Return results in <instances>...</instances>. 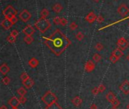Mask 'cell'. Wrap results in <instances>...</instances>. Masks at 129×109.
I'll use <instances>...</instances> for the list:
<instances>
[{
    "label": "cell",
    "instance_id": "cell-31",
    "mask_svg": "<svg viewBox=\"0 0 129 109\" xmlns=\"http://www.w3.org/2000/svg\"><path fill=\"white\" fill-rule=\"evenodd\" d=\"M29 78V75L26 72H23L21 74V75H20V79L22 80V81H25V80H26Z\"/></svg>",
    "mask_w": 129,
    "mask_h": 109
},
{
    "label": "cell",
    "instance_id": "cell-41",
    "mask_svg": "<svg viewBox=\"0 0 129 109\" xmlns=\"http://www.w3.org/2000/svg\"><path fill=\"white\" fill-rule=\"evenodd\" d=\"M11 21L14 24L15 23H17V17H13L12 19H11Z\"/></svg>",
    "mask_w": 129,
    "mask_h": 109
},
{
    "label": "cell",
    "instance_id": "cell-11",
    "mask_svg": "<svg viewBox=\"0 0 129 109\" xmlns=\"http://www.w3.org/2000/svg\"><path fill=\"white\" fill-rule=\"evenodd\" d=\"M14 25V24L11 21V20L5 18L1 21V26L5 29V30H9L12 26Z\"/></svg>",
    "mask_w": 129,
    "mask_h": 109
},
{
    "label": "cell",
    "instance_id": "cell-34",
    "mask_svg": "<svg viewBox=\"0 0 129 109\" xmlns=\"http://www.w3.org/2000/svg\"><path fill=\"white\" fill-rule=\"evenodd\" d=\"M10 35L16 38V37L19 35V32H18V30H17L14 29V30H11V31Z\"/></svg>",
    "mask_w": 129,
    "mask_h": 109
},
{
    "label": "cell",
    "instance_id": "cell-35",
    "mask_svg": "<svg viewBox=\"0 0 129 109\" xmlns=\"http://www.w3.org/2000/svg\"><path fill=\"white\" fill-rule=\"evenodd\" d=\"M98 87V89H99L100 93H104V92L106 90V86H105V85H104V84H103V83L100 84Z\"/></svg>",
    "mask_w": 129,
    "mask_h": 109
},
{
    "label": "cell",
    "instance_id": "cell-12",
    "mask_svg": "<svg viewBox=\"0 0 129 109\" xmlns=\"http://www.w3.org/2000/svg\"><path fill=\"white\" fill-rule=\"evenodd\" d=\"M26 36H32L34 33H35V29L33 26L31 25H27L26 27H25L23 29L22 31Z\"/></svg>",
    "mask_w": 129,
    "mask_h": 109
},
{
    "label": "cell",
    "instance_id": "cell-46",
    "mask_svg": "<svg viewBox=\"0 0 129 109\" xmlns=\"http://www.w3.org/2000/svg\"><path fill=\"white\" fill-rule=\"evenodd\" d=\"M126 108L129 109V104H128V105H127V106H126Z\"/></svg>",
    "mask_w": 129,
    "mask_h": 109
},
{
    "label": "cell",
    "instance_id": "cell-25",
    "mask_svg": "<svg viewBox=\"0 0 129 109\" xmlns=\"http://www.w3.org/2000/svg\"><path fill=\"white\" fill-rule=\"evenodd\" d=\"M104 45H103L102 43H101V42H98V43L95 45V49H96L97 51H98V52L102 51V50L104 49Z\"/></svg>",
    "mask_w": 129,
    "mask_h": 109
},
{
    "label": "cell",
    "instance_id": "cell-6",
    "mask_svg": "<svg viewBox=\"0 0 129 109\" xmlns=\"http://www.w3.org/2000/svg\"><path fill=\"white\" fill-rule=\"evenodd\" d=\"M129 46V42L126 39H125L124 37H121L118 39L117 41V46L119 49H122V51L123 50H125Z\"/></svg>",
    "mask_w": 129,
    "mask_h": 109
},
{
    "label": "cell",
    "instance_id": "cell-42",
    "mask_svg": "<svg viewBox=\"0 0 129 109\" xmlns=\"http://www.w3.org/2000/svg\"><path fill=\"white\" fill-rule=\"evenodd\" d=\"M0 109H8V107H7V105H2L0 107Z\"/></svg>",
    "mask_w": 129,
    "mask_h": 109
},
{
    "label": "cell",
    "instance_id": "cell-21",
    "mask_svg": "<svg viewBox=\"0 0 129 109\" xmlns=\"http://www.w3.org/2000/svg\"><path fill=\"white\" fill-rule=\"evenodd\" d=\"M49 15V11L47 8H43L40 12L41 18H46Z\"/></svg>",
    "mask_w": 129,
    "mask_h": 109
},
{
    "label": "cell",
    "instance_id": "cell-22",
    "mask_svg": "<svg viewBox=\"0 0 129 109\" xmlns=\"http://www.w3.org/2000/svg\"><path fill=\"white\" fill-rule=\"evenodd\" d=\"M23 41L26 44L29 45V44H31L34 41V39H33V37L32 36H26L23 37Z\"/></svg>",
    "mask_w": 129,
    "mask_h": 109
},
{
    "label": "cell",
    "instance_id": "cell-30",
    "mask_svg": "<svg viewBox=\"0 0 129 109\" xmlns=\"http://www.w3.org/2000/svg\"><path fill=\"white\" fill-rule=\"evenodd\" d=\"M78 28V25L76 22H71L70 24V29L71 30H76V29Z\"/></svg>",
    "mask_w": 129,
    "mask_h": 109
},
{
    "label": "cell",
    "instance_id": "cell-38",
    "mask_svg": "<svg viewBox=\"0 0 129 109\" xmlns=\"http://www.w3.org/2000/svg\"><path fill=\"white\" fill-rule=\"evenodd\" d=\"M19 101H20V104H22V105H24V104L26 102V101H27V99H26L25 96H20V97L19 98Z\"/></svg>",
    "mask_w": 129,
    "mask_h": 109
},
{
    "label": "cell",
    "instance_id": "cell-27",
    "mask_svg": "<svg viewBox=\"0 0 129 109\" xmlns=\"http://www.w3.org/2000/svg\"><path fill=\"white\" fill-rule=\"evenodd\" d=\"M7 41H8L9 43L12 44V43H14V42H15L16 38L14 37V36H11V35H9V36H7Z\"/></svg>",
    "mask_w": 129,
    "mask_h": 109
},
{
    "label": "cell",
    "instance_id": "cell-7",
    "mask_svg": "<svg viewBox=\"0 0 129 109\" xmlns=\"http://www.w3.org/2000/svg\"><path fill=\"white\" fill-rule=\"evenodd\" d=\"M94 69H95V64H94V62L93 61H91V60L87 61L85 64V71L87 73H91Z\"/></svg>",
    "mask_w": 129,
    "mask_h": 109
},
{
    "label": "cell",
    "instance_id": "cell-40",
    "mask_svg": "<svg viewBox=\"0 0 129 109\" xmlns=\"http://www.w3.org/2000/svg\"><path fill=\"white\" fill-rule=\"evenodd\" d=\"M90 109H98V107L97 106V105H96V104L92 103V104L90 105Z\"/></svg>",
    "mask_w": 129,
    "mask_h": 109
},
{
    "label": "cell",
    "instance_id": "cell-4",
    "mask_svg": "<svg viewBox=\"0 0 129 109\" xmlns=\"http://www.w3.org/2000/svg\"><path fill=\"white\" fill-rule=\"evenodd\" d=\"M31 17H32V15H31L30 12L26 9H24V10L21 11L20 13L19 14V18L24 23L29 20Z\"/></svg>",
    "mask_w": 129,
    "mask_h": 109
},
{
    "label": "cell",
    "instance_id": "cell-43",
    "mask_svg": "<svg viewBox=\"0 0 129 109\" xmlns=\"http://www.w3.org/2000/svg\"><path fill=\"white\" fill-rule=\"evenodd\" d=\"M126 59H127V60H128V61H129V52H128V53L127 56H126Z\"/></svg>",
    "mask_w": 129,
    "mask_h": 109
},
{
    "label": "cell",
    "instance_id": "cell-18",
    "mask_svg": "<svg viewBox=\"0 0 129 109\" xmlns=\"http://www.w3.org/2000/svg\"><path fill=\"white\" fill-rule=\"evenodd\" d=\"M112 54L114 55H115L116 57H117L118 58H120L121 57L123 56L124 52H123V51H122V49L117 48V49H115L113 51V53H112Z\"/></svg>",
    "mask_w": 129,
    "mask_h": 109
},
{
    "label": "cell",
    "instance_id": "cell-39",
    "mask_svg": "<svg viewBox=\"0 0 129 109\" xmlns=\"http://www.w3.org/2000/svg\"><path fill=\"white\" fill-rule=\"evenodd\" d=\"M97 21H98V23H103V22L104 21V17H103L101 14L98 15V17H97Z\"/></svg>",
    "mask_w": 129,
    "mask_h": 109
},
{
    "label": "cell",
    "instance_id": "cell-19",
    "mask_svg": "<svg viewBox=\"0 0 129 109\" xmlns=\"http://www.w3.org/2000/svg\"><path fill=\"white\" fill-rule=\"evenodd\" d=\"M106 99H107V100L108 101V102H113L116 99V95L113 93V92H109V93H107V95H106Z\"/></svg>",
    "mask_w": 129,
    "mask_h": 109
},
{
    "label": "cell",
    "instance_id": "cell-10",
    "mask_svg": "<svg viewBox=\"0 0 129 109\" xmlns=\"http://www.w3.org/2000/svg\"><path fill=\"white\" fill-rule=\"evenodd\" d=\"M97 17H98V16L95 14V13H94V11H91V12H89V13L86 15L85 20L87 22H88L89 24H92V23H94V22L97 20Z\"/></svg>",
    "mask_w": 129,
    "mask_h": 109
},
{
    "label": "cell",
    "instance_id": "cell-17",
    "mask_svg": "<svg viewBox=\"0 0 129 109\" xmlns=\"http://www.w3.org/2000/svg\"><path fill=\"white\" fill-rule=\"evenodd\" d=\"M52 10L55 13H60L63 10V5L60 3H56L52 6Z\"/></svg>",
    "mask_w": 129,
    "mask_h": 109
},
{
    "label": "cell",
    "instance_id": "cell-29",
    "mask_svg": "<svg viewBox=\"0 0 129 109\" xmlns=\"http://www.w3.org/2000/svg\"><path fill=\"white\" fill-rule=\"evenodd\" d=\"M2 82L5 85H8V84L10 83V82H11V80H10V78H9L8 77L5 76V77H4L2 78Z\"/></svg>",
    "mask_w": 129,
    "mask_h": 109
},
{
    "label": "cell",
    "instance_id": "cell-26",
    "mask_svg": "<svg viewBox=\"0 0 129 109\" xmlns=\"http://www.w3.org/2000/svg\"><path fill=\"white\" fill-rule=\"evenodd\" d=\"M84 37H85V35H84L83 33H82V32H79V33H77L76 35V38L79 41H82V40L84 39Z\"/></svg>",
    "mask_w": 129,
    "mask_h": 109
},
{
    "label": "cell",
    "instance_id": "cell-28",
    "mask_svg": "<svg viewBox=\"0 0 129 109\" xmlns=\"http://www.w3.org/2000/svg\"><path fill=\"white\" fill-rule=\"evenodd\" d=\"M119 60V58H118L117 57H116L114 55H110V61L112 62V63H113V64H115V63H116Z\"/></svg>",
    "mask_w": 129,
    "mask_h": 109
},
{
    "label": "cell",
    "instance_id": "cell-8",
    "mask_svg": "<svg viewBox=\"0 0 129 109\" xmlns=\"http://www.w3.org/2000/svg\"><path fill=\"white\" fill-rule=\"evenodd\" d=\"M119 90L122 91V93L125 95H128L129 94V81L125 80L120 86H119Z\"/></svg>",
    "mask_w": 129,
    "mask_h": 109
},
{
    "label": "cell",
    "instance_id": "cell-47",
    "mask_svg": "<svg viewBox=\"0 0 129 109\" xmlns=\"http://www.w3.org/2000/svg\"><path fill=\"white\" fill-rule=\"evenodd\" d=\"M11 109H18V108H11Z\"/></svg>",
    "mask_w": 129,
    "mask_h": 109
},
{
    "label": "cell",
    "instance_id": "cell-24",
    "mask_svg": "<svg viewBox=\"0 0 129 109\" xmlns=\"http://www.w3.org/2000/svg\"><path fill=\"white\" fill-rule=\"evenodd\" d=\"M101 58H102V57H101V55L99 54V53H95V54H94V55H93V61H94V62H99V61H101Z\"/></svg>",
    "mask_w": 129,
    "mask_h": 109
},
{
    "label": "cell",
    "instance_id": "cell-5",
    "mask_svg": "<svg viewBox=\"0 0 129 109\" xmlns=\"http://www.w3.org/2000/svg\"><path fill=\"white\" fill-rule=\"evenodd\" d=\"M117 12L120 16L125 17L129 13L128 7L125 4H121L119 5V7L117 8Z\"/></svg>",
    "mask_w": 129,
    "mask_h": 109
},
{
    "label": "cell",
    "instance_id": "cell-15",
    "mask_svg": "<svg viewBox=\"0 0 129 109\" xmlns=\"http://www.w3.org/2000/svg\"><path fill=\"white\" fill-rule=\"evenodd\" d=\"M10 71V68L6 63H3L0 66V72L2 75H6Z\"/></svg>",
    "mask_w": 129,
    "mask_h": 109
},
{
    "label": "cell",
    "instance_id": "cell-37",
    "mask_svg": "<svg viewBox=\"0 0 129 109\" xmlns=\"http://www.w3.org/2000/svg\"><path fill=\"white\" fill-rule=\"evenodd\" d=\"M91 93L94 95V96H97V95H98L99 93H100V91H99V89H98V87H94L92 90H91Z\"/></svg>",
    "mask_w": 129,
    "mask_h": 109
},
{
    "label": "cell",
    "instance_id": "cell-2",
    "mask_svg": "<svg viewBox=\"0 0 129 109\" xmlns=\"http://www.w3.org/2000/svg\"><path fill=\"white\" fill-rule=\"evenodd\" d=\"M42 101L46 105H50L54 102H56L57 100V97L54 93H53L51 90L47 91L42 97Z\"/></svg>",
    "mask_w": 129,
    "mask_h": 109
},
{
    "label": "cell",
    "instance_id": "cell-45",
    "mask_svg": "<svg viewBox=\"0 0 129 109\" xmlns=\"http://www.w3.org/2000/svg\"><path fill=\"white\" fill-rule=\"evenodd\" d=\"M110 109H119V108H115V107H113V106H112V108H111Z\"/></svg>",
    "mask_w": 129,
    "mask_h": 109
},
{
    "label": "cell",
    "instance_id": "cell-13",
    "mask_svg": "<svg viewBox=\"0 0 129 109\" xmlns=\"http://www.w3.org/2000/svg\"><path fill=\"white\" fill-rule=\"evenodd\" d=\"M28 64L30 68H35L36 67H38V65L39 64V61L36 58H31L29 61H28Z\"/></svg>",
    "mask_w": 129,
    "mask_h": 109
},
{
    "label": "cell",
    "instance_id": "cell-44",
    "mask_svg": "<svg viewBox=\"0 0 129 109\" xmlns=\"http://www.w3.org/2000/svg\"><path fill=\"white\" fill-rule=\"evenodd\" d=\"M93 1H94V2H100L101 0H93Z\"/></svg>",
    "mask_w": 129,
    "mask_h": 109
},
{
    "label": "cell",
    "instance_id": "cell-1",
    "mask_svg": "<svg viewBox=\"0 0 129 109\" xmlns=\"http://www.w3.org/2000/svg\"><path fill=\"white\" fill-rule=\"evenodd\" d=\"M35 27L42 33H45L51 27V21L47 18H39L34 24Z\"/></svg>",
    "mask_w": 129,
    "mask_h": 109
},
{
    "label": "cell",
    "instance_id": "cell-3",
    "mask_svg": "<svg viewBox=\"0 0 129 109\" xmlns=\"http://www.w3.org/2000/svg\"><path fill=\"white\" fill-rule=\"evenodd\" d=\"M2 14H3V15L5 16V18L11 20L13 17H16V15L17 14V11L12 5H8L7 7H5L4 8V10L2 11Z\"/></svg>",
    "mask_w": 129,
    "mask_h": 109
},
{
    "label": "cell",
    "instance_id": "cell-33",
    "mask_svg": "<svg viewBox=\"0 0 129 109\" xmlns=\"http://www.w3.org/2000/svg\"><path fill=\"white\" fill-rule=\"evenodd\" d=\"M111 104H112V106L113 107L118 108V106H119V105H120V101L118 99H116L113 102H111Z\"/></svg>",
    "mask_w": 129,
    "mask_h": 109
},
{
    "label": "cell",
    "instance_id": "cell-9",
    "mask_svg": "<svg viewBox=\"0 0 129 109\" xmlns=\"http://www.w3.org/2000/svg\"><path fill=\"white\" fill-rule=\"evenodd\" d=\"M8 104L11 108H17L20 104V102L19 101V99H17L16 96H13L8 101Z\"/></svg>",
    "mask_w": 129,
    "mask_h": 109
},
{
    "label": "cell",
    "instance_id": "cell-36",
    "mask_svg": "<svg viewBox=\"0 0 129 109\" xmlns=\"http://www.w3.org/2000/svg\"><path fill=\"white\" fill-rule=\"evenodd\" d=\"M67 24H68L67 19H66L65 17H61V18H60V25H62V26H66Z\"/></svg>",
    "mask_w": 129,
    "mask_h": 109
},
{
    "label": "cell",
    "instance_id": "cell-32",
    "mask_svg": "<svg viewBox=\"0 0 129 109\" xmlns=\"http://www.w3.org/2000/svg\"><path fill=\"white\" fill-rule=\"evenodd\" d=\"M60 18H61V17H58V16L54 17L53 18V23H54L55 25H59V24H60Z\"/></svg>",
    "mask_w": 129,
    "mask_h": 109
},
{
    "label": "cell",
    "instance_id": "cell-48",
    "mask_svg": "<svg viewBox=\"0 0 129 109\" xmlns=\"http://www.w3.org/2000/svg\"><path fill=\"white\" fill-rule=\"evenodd\" d=\"M128 27H129V22H128Z\"/></svg>",
    "mask_w": 129,
    "mask_h": 109
},
{
    "label": "cell",
    "instance_id": "cell-14",
    "mask_svg": "<svg viewBox=\"0 0 129 109\" xmlns=\"http://www.w3.org/2000/svg\"><path fill=\"white\" fill-rule=\"evenodd\" d=\"M23 85L26 89H31L34 85V80L32 78H29L25 81H23Z\"/></svg>",
    "mask_w": 129,
    "mask_h": 109
},
{
    "label": "cell",
    "instance_id": "cell-23",
    "mask_svg": "<svg viewBox=\"0 0 129 109\" xmlns=\"http://www.w3.org/2000/svg\"><path fill=\"white\" fill-rule=\"evenodd\" d=\"M17 93L18 95H20V96H25V95L27 93V91H26V88H24V87H20V88H19V89L17 90Z\"/></svg>",
    "mask_w": 129,
    "mask_h": 109
},
{
    "label": "cell",
    "instance_id": "cell-20",
    "mask_svg": "<svg viewBox=\"0 0 129 109\" xmlns=\"http://www.w3.org/2000/svg\"><path fill=\"white\" fill-rule=\"evenodd\" d=\"M45 109H62V108H61L60 105L56 102L52 103V104L50 105H47Z\"/></svg>",
    "mask_w": 129,
    "mask_h": 109
},
{
    "label": "cell",
    "instance_id": "cell-16",
    "mask_svg": "<svg viewBox=\"0 0 129 109\" xmlns=\"http://www.w3.org/2000/svg\"><path fill=\"white\" fill-rule=\"evenodd\" d=\"M72 102L74 105V106L76 107H80L82 103V99L80 96H75L73 99H72Z\"/></svg>",
    "mask_w": 129,
    "mask_h": 109
}]
</instances>
